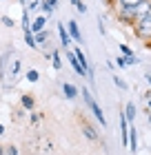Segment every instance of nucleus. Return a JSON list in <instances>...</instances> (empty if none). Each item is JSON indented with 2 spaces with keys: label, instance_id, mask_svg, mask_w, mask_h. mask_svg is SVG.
I'll return each instance as SVG.
<instances>
[{
  "label": "nucleus",
  "instance_id": "13",
  "mask_svg": "<svg viewBox=\"0 0 151 155\" xmlns=\"http://www.w3.org/2000/svg\"><path fill=\"white\" fill-rule=\"evenodd\" d=\"M51 60H53V69H56V71H60V69H62V58H60V51H58V49L51 51Z\"/></svg>",
  "mask_w": 151,
  "mask_h": 155
},
{
  "label": "nucleus",
  "instance_id": "10",
  "mask_svg": "<svg viewBox=\"0 0 151 155\" xmlns=\"http://www.w3.org/2000/svg\"><path fill=\"white\" fill-rule=\"evenodd\" d=\"M18 73H20V60L13 58V60H11V67H9V75H7V78H11V82H13Z\"/></svg>",
  "mask_w": 151,
  "mask_h": 155
},
{
  "label": "nucleus",
  "instance_id": "6",
  "mask_svg": "<svg viewBox=\"0 0 151 155\" xmlns=\"http://www.w3.org/2000/svg\"><path fill=\"white\" fill-rule=\"evenodd\" d=\"M58 36H60V45H62V47H69L71 40H74V38L69 36V31L64 29V25H58Z\"/></svg>",
  "mask_w": 151,
  "mask_h": 155
},
{
  "label": "nucleus",
  "instance_id": "11",
  "mask_svg": "<svg viewBox=\"0 0 151 155\" xmlns=\"http://www.w3.org/2000/svg\"><path fill=\"white\" fill-rule=\"evenodd\" d=\"M25 42H27V47L29 49H38V42H36V33L31 29H27L25 31Z\"/></svg>",
  "mask_w": 151,
  "mask_h": 155
},
{
  "label": "nucleus",
  "instance_id": "1",
  "mask_svg": "<svg viewBox=\"0 0 151 155\" xmlns=\"http://www.w3.org/2000/svg\"><path fill=\"white\" fill-rule=\"evenodd\" d=\"M82 100L87 102V107L91 109V113H93V117L100 122V126H107V120H105V113H102V109L98 107V102L91 97V93H89V89H84L82 87Z\"/></svg>",
  "mask_w": 151,
  "mask_h": 155
},
{
  "label": "nucleus",
  "instance_id": "30",
  "mask_svg": "<svg viewBox=\"0 0 151 155\" xmlns=\"http://www.w3.org/2000/svg\"><path fill=\"white\" fill-rule=\"evenodd\" d=\"M0 155H5V146H0Z\"/></svg>",
  "mask_w": 151,
  "mask_h": 155
},
{
  "label": "nucleus",
  "instance_id": "12",
  "mask_svg": "<svg viewBox=\"0 0 151 155\" xmlns=\"http://www.w3.org/2000/svg\"><path fill=\"white\" fill-rule=\"evenodd\" d=\"M74 55L78 58V62H80L84 69H89V60H87V55H84V51H82L80 47H76V49H74Z\"/></svg>",
  "mask_w": 151,
  "mask_h": 155
},
{
  "label": "nucleus",
  "instance_id": "9",
  "mask_svg": "<svg viewBox=\"0 0 151 155\" xmlns=\"http://www.w3.org/2000/svg\"><path fill=\"white\" fill-rule=\"evenodd\" d=\"M125 117H127V122H129V124H133V122H136V104H133V102H129L127 107H125Z\"/></svg>",
  "mask_w": 151,
  "mask_h": 155
},
{
  "label": "nucleus",
  "instance_id": "3",
  "mask_svg": "<svg viewBox=\"0 0 151 155\" xmlns=\"http://www.w3.org/2000/svg\"><path fill=\"white\" fill-rule=\"evenodd\" d=\"M67 31H69V36L74 38L76 42H82V33H80V27H78L76 20H69V22H67Z\"/></svg>",
  "mask_w": 151,
  "mask_h": 155
},
{
  "label": "nucleus",
  "instance_id": "25",
  "mask_svg": "<svg viewBox=\"0 0 151 155\" xmlns=\"http://www.w3.org/2000/svg\"><path fill=\"white\" fill-rule=\"evenodd\" d=\"M29 9H31V11L40 9V0H31V2H29Z\"/></svg>",
  "mask_w": 151,
  "mask_h": 155
},
{
  "label": "nucleus",
  "instance_id": "27",
  "mask_svg": "<svg viewBox=\"0 0 151 155\" xmlns=\"http://www.w3.org/2000/svg\"><path fill=\"white\" fill-rule=\"evenodd\" d=\"M69 2H71V5H74V7H78V5H80V2H82V0H69Z\"/></svg>",
  "mask_w": 151,
  "mask_h": 155
},
{
  "label": "nucleus",
  "instance_id": "4",
  "mask_svg": "<svg viewBox=\"0 0 151 155\" xmlns=\"http://www.w3.org/2000/svg\"><path fill=\"white\" fill-rule=\"evenodd\" d=\"M45 25H47V16H38V18L29 25V29H31L33 33H40V31H45Z\"/></svg>",
  "mask_w": 151,
  "mask_h": 155
},
{
  "label": "nucleus",
  "instance_id": "24",
  "mask_svg": "<svg viewBox=\"0 0 151 155\" xmlns=\"http://www.w3.org/2000/svg\"><path fill=\"white\" fill-rule=\"evenodd\" d=\"M5 155H18V149H16V146H7V149H5Z\"/></svg>",
  "mask_w": 151,
  "mask_h": 155
},
{
  "label": "nucleus",
  "instance_id": "8",
  "mask_svg": "<svg viewBox=\"0 0 151 155\" xmlns=\"http://www.w3.org/2000/svg\"><path fill=\"white\" fill-rule=\"evenodd\" d=\"M56 5H58V0H45V2H40V9L45 11V16L49 18V16H51V13H53Z\"/></svg>",
  "mask_w": 151,
  "mask_h": 155
},
{
  "label": "nucleus",
  "instance_id": "18",
  "mask_svg": "<svg viewBox=\"0 0 151 155\" xmlns=\"http://www.w3.org/2000/svg\"><path fill=\"white\" fill-rule=\"evenodd\" d=\"M27 80H29V82H38L40 80V73L36 71V69H29V71H27Z\"/></svg>",
  "mask_w": 151,
  "mask_h": 155
},
{
  "label": "nucleus",
  "instance_id": "21",
  "mask_svg": "<svg viewBox=\"0 0 151 155\" xmlns=\"http://www.w3.org/2000/svg\"><path fill=\"white\" fill-rule=\"evenodd\" d=\"M138 58H136V55H127V67H133V64H138Z\"/></svg>",
  "mask_w": 151,
  "mask_h": 155
},
{
  "label": "nucleus",
  "instance_id": "16",
  "mask_svg": "<svg viewBox=\"0 0 151 155\" xmlns=\"http://www.w3.org/2000/svg\"><path fill=\"white\" fill-rule=\"evenodd\" d=\"M36 42H38V45H45V42H49V33H47V31L36 33Z\"/></svg>",
  "mask_w": 151,
  "mask_h": 155
},
{
  "label": "nucleus",
  "instance_id": "28",
  "mask_svg": "<svg viewBox=\"0 0 151 155\" xmlns=\"http://www.w3.org/2000/svg\"><path fill=\"white\" fill-rule=\"evenodd\" d=\"M147 107H149V111H151V97H147Z\"/></svg>",
  "mask_w": 151,
  "mask_h": 155
},
{
  "label": "nucleus",
  "instance_id": "22",
  "mask_svg": "<svg viewBox=\"0 0 151 155\" xmlns=\"http://www.w3.org/2000/svg\"><path fill=\"white\" fill-rule=\"evenodd\" d=\"M120 51H122V55H136V53H133L127 45H120Z\"/></svg>",
  "mask_w": 151,
  "mask_h": 155
},
{
  "label": "nucleus",
  "instance_id": "23",
  "mask_svg": "<svg viewBox=\"0 0 151 155\" xmlns=\"http://www.w3.org/2000/svg\"><path fill=\"white\" fill-rule=\"evenodd\" d=\"M116 62H118V67H127V55H118Z\"/></svg>",
  "mask_w": 151,
  "mask_h": 155
},
{
  "label": "nucleus",
  "instance_id": "2",
  "mask_svg": "<svg viewBox=\"0 0 151 155\" xmlns=\"http://www.w3.org/2000/svg\"><path fill=\"white\" fill-rule=\"evenodd\" d=\"M136 36L140 40H151V13L136 22Z\"/></svg>",
  "mask_w": 151,
  "mask_h": 155
},
{
  "label": "nucleus",
  "instance_id": "29",
  "mask_svg": "<svg viewBox=\"0 0 151 155\" xmlns=\"http://www.w3.org/2000/svg\"><path fill=\"white\" fill-rule=\"evenodd\" d=\"M0 135H5V126L2 124H0Z\"/></svg>",
  "mask_w": 151,
  "mask_h": 155
},
{
  "label": "nucleus",
  "instance_id": "19",
  "mask_svg": "<svg viewBox=\"0 0 151 155\" xmlns=\"http://www.w3.org/2000/svg\"><path fill=\"white\" fill-rule=\"evenodd\" d=\"M140 2H142V0H118L120 7H138Z\"/></svg>",
  "mask_w": 151,
  "mask_h": 155
},
{
  "label": "nucleus",
  "instance_id": "5",
  "mask_svg": "<svg viewBox=\"0 0 151 155\" xmlns=\"http://www.w3.org/2000/svg\"><path fill=\"white\" fill-rule=\"evenodd\" d=\"M62 95L67 97V100H76V97H78V89L74 87V84L64 82V84H62Z\"/></svg>",
  "mask_w": 151,
  "mask_h": 155
},
{
  "label": "nucleus",
  "instance_id": "32",
  "mask_svg": "<svg viewBox=\"0 0 151 155\" xmlns=\"http://www.w3.org/2000/svg\"><path fill=\"white\" fill-rule=\"evenodd\" d=\"M20 2H25V0H20Z\"/></svg>",
  "mask_w": 151,
  "mask_h": 155
},
{
  "label": "nucleus",
  "instance_id": "20",
  "mask_svg": "<svg viewBox=\"0 0 151 155\" xmlns=\"http://www.w3.org/2000/svg\"><path fill=\"white\" fill-rule=\"evenodd\" d=\"M0 20H2V25H5V27H13V25H16V22H13V18H9V16H2Z\"/></svg>",
  "mask_w": 151,
  "mask_h": 155
},
{
  "label": "nucleus",
  "instance_id": "7",
  "mask_svg": "<svg viewBox=\"0 0 151 155\" xmlns=\"http://www.w3.org/2000/svg\"><path fill=\"white\" fill-rule=\"evenodd\" d=\"M138 149V133H136V126L129 124V151Z\"/></svg>",
  "mask_w": 151,
  "mask_h": 155
},
{
  "label": "nucleus",
  "instance_id": "17",
  "mask_svg": "<svg viewBox=\"0 0 151 155\" xmlns=\"http://www.w3.org/2000/svg\"><path fill=\"white\" fill-rule=\"evenodd\" d=\"M113 84H116L118 89H122V91H127V89H129V84L122 80V78H118V75H113Z\"/></svg>",
  "mask_w": 151,
  "mask_h": 155
},
{
  "label": "nucleus",
  "instance_id": "31",
  "mask_svg": "<svg viewBox=\"0 0 151 155\" xmlns=\"http://www.w3.org/2000/svg\"><path fill=\"white\" fill-rule=\"evenodd\" d=\"M147 82H149V84H151V75H147Z\"/></svg>",
  "mask_w": 151,
  "mask_h": 155
},
{
  "label": "nucleus",
  "instance_id": "14",
  "mask_svg": "<svg viewBox=\"0 0 151 155\" xmlns=\"http://www.w3.org/2000/svg\"><path fill=\"white\" fill-rule=\"evenodd\" d=\"M20 104H22L27 111H31L36 102H33V97H31V95H22V97H20Z\"/></svg>",
  "mask_w": 151,
  "mask_h": 155
},
{
  "label": "nucleus",
  "instance_id": "26",
  "mask_svg": "<svg viewBox=\"0 0 151 155\" xmlns=\"http://www.w3.org/2000/svg\"><path fill=\"white\" fill-rule=\"evenodd\" d=\"M76 11H78V13H87V5H84V2H80V5L76 7Z\"/></svg>",
  "mask_w": 151,
  "mask_h": 155
},
{
  "label": "nucleus",
  "instance_id": "15",
  "mask_svg": "<svg viewBox=\"0 0 151 155\" xmlns=\"http://www.w3.org/2000/svg\"><path fill=\"white\" fill-rule=\"evenodd\" d=\"M82 131H84V135H87L89 140H98V133H96V129H93V126L82 124Z\"/></svg>",
  "mask_w": 151,
  "mask_h": 155
}]
</instances>
